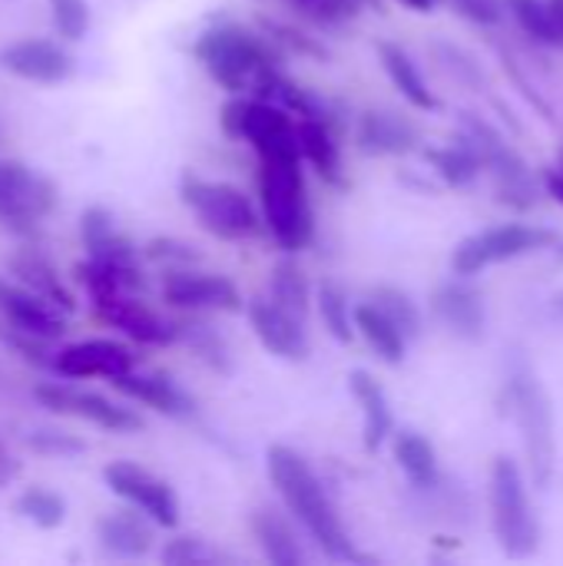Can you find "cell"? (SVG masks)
Listing matches in <instances>:
<instances>
[{"label": "cell", "instance_id": "cell-1", "mask_svg": "<svg viewBox=\"0 0 563 566\" xmlns=\"http://www.w3.org/2000/svg\"><path fill=\"white\" fill-rule=\"evenodd\" d=\"M265 468H269V481H272L282 507L312 537V544L329 560H358L355 544L342 524V514H338L332 494L325 491L322 478L309 464V458L289 444H272L265 451Z\"/></svg>", "mask_w": 563, "mask_h": 566}, {"label": "cell", "instance_id": "cell-2", "mask_svg": "<svg viewBox=\"0 0 563 566\" xmlns=\"http://www.w3.org/2000/svg\"><path fill=\"white\" fill-rule=\"evenodd\" d=\"M192 56L226 93H252L262 73L285 66V53L265 33L242 23H216L192 43Z\"/></svg>", "mask_w": 563, "mask_h": 566}, {"label": "cell", "instance_id": "cell-3", "mask_svg": "<svg viewBox=\"0 0 563 566\" xmlns=\"http://www.w3.org/2000/svg\"><path fill=\"white\" fill-rule=\"evenodd\" d=\"M259 209L269 235L289 255L302 252L315 239V212L302 172V159H262L259 163Z\"/></svg>", "mask_w": 563, "mask_h": 566}, {"label": "cell", "instance_id": "cell-4", "mask_svg": "<svg viewBox=\"0 0 563 566\" xmlns=\"http://www.w3.org/2000/svg\"><path fill=\"white\" fill-rule=\"evenodd\" d=\"M219 126L229 139L249 143L262 159H302L299 119L272 99L252 93H229L219 109Z\"/></svg>", "mask_w": 563, "mask_h": 566}, {"label": "cell", "instance_id": "cell-5", "mask_svg": "<svg viewBox=\"0 0 563 566\" xmlns=\"http://www.w3.org/2000/svg\"><path fill=\"white\" fill-rule=\"evenodd\" d=\"M488 497H491V531L501 554L514 560L534 557L541 547V521L531 507L528 478L514 458L508 454L494 458Z\"/></svg>", "mask_w": 563, "mask_h": 566}, {"label": "cell", "instance_id": "cell-6", "mask_svg": "<svg viewBox=\"0 0 563 566\" xmlns=\"http://www.w3.org/2000/svg\"><path fill=\"white\" fill-rule=\"evenodd\" d=\"M179 199L196 216V222L222 242L256 239L265 226L262 209H256V202L232 182L202 179V176L186 172L179 182Z\"/></svg>", "mask_w": 563, "mask_h": 566}, {"label": "cell", "instance_id": "cell-7", "mask_svg": "<svg viewBox=\"0 0 563 566\" xmlns=\"http://www.w3.org/2000/svg\"><path fill=\"white\" fill-rule=\"evenodd\" d=\"M508 405L521 431L524 458L534 488H548L557 464V438H554V408L544 385L531 371H514L508 381Z\"/></svg>", "mask_w": 563, "mask_h": 566}, {"label": "cell", "instance_id": "cell-8", "mask_svg": "<svg viewBox=\"0 0 563 566\" xmlns=\"http://www.w3.org/2000/svg\"><path fill=\"white\" fill-rule=\"evenodd\" d=\"M461 133L478 146V153L484 156V169L494 182V196L501 206L514 209V212H531L541 199V186L544 179L534 176V169L528 166V159L481 116L465 113L461 119Z\"/></svg>", "mask_w": 563, "mask_h": 566}, {"label": "cell", "instance_id": "cell-9", "mask_svg": "<svg viewBox=\"0 0 563 566\" xmlns=\"http://www.w3.org/2000/svg\"><path fill=\"white\" fill-rule=\"evenodd\" d=\"M557 242V232L544 229V226H528V222H504V226H491L481 229L468 239H461L451 252V269L455 275H481L491 265L501 262H514L534 252H544Z\"/></svg>", "mask_w": 563, "mask_h": 566}, {"label": "cell", "instance_id": "cell-10", "mask_svg": "<svg viewBox=\"0 0 563 566\" xmlns=\"http://www.w3.org/2000/svg\"><path fill=\"white\" fill-rule=\"evenodd\" d=\"M56 206V186L27 163L0 159V226L17 235H37L40 219Z\"/></svg>", "mask_w": 563, "mask_h": 566}, {"label": "cell", "instance_id": "cell-11", "mask_svg": "<svg viewBox=\"0 0 563 566\" xmlns=\"http://www.w3.org/2000/svg\"><path fill=\"white\" fill-rule=\"evenodd\" d=\"M163 302L192 315H236L246 305L232 279L196 269H169L163 275Z\"/></svg>", "mask_w": 563, "mask_h": 566}, {"label": "cell", "instance_id": "cell-12", "mask_svg": "<svg viewBox=\"0 0 563 566\" xmlns=\"http://www.w3.org/2000/svg\"><path fill=\"white\" fill-rule=\"evenodd\" d=\"M33 398L40 408L53 411V415H66V418H80V421H90L103 431H113V434H136L143 431V418L96 391H80V388H70V385H53V381H43L33 388Z\"/></svg>", "mask_w": 563, "mask_h": 566}, {"label": "cell", "instance_id": "cell-13", "mask_svg": "<svg viewBox=\"0 0 563 566\" xmlns=\"http://www.w3.org/2000/svg\"><path fill=\"white\" fill-rule=\"evenodd\" d=\"M103 481L116 497H123L129 507L143 511L156 527L173 531L179 524V497L153 471L139 468L133 461H113V464H106Z\"/></svg>", "mask_w": 563, "mask_h": 566}, {"label": "cell", "instance_id": "cell-14", "mask_svg": "<svg viewBox=\"0 0 563 566\" xmlns=\"http://www.w3.org/2000/svg\"><path fill=\"white\" fill-rule=\"evenodd\" d=\"M80 239H83V249H86L90 259H96V262H103V265L123 272L136 289L146 285V279H143V262H139L143 252L136 249V242H133L126 232L116 229V219H113L110 209H103V206H86L83 216H80Z\"/></svg>", "mask_w": 563, "mask_h": 566}, {"label": "cell", "instance_id": "cell-15", "mask_svg": "<svg viewBox=\"0 0 563 566\" xmlns=\"http://www.w3.org/2000/svg\"><path fill=\"white\" fill-rule=\"evenodd\" d=\"M93 315L100 322H106L110 328L123 332L129 342L146 345V348H166V345L179 342L176 322L163 318L156 308L139 302L133 292H116V295L96 298L93 302Z\"/></svg>", "mask_w": 563, "mask_h": 566}, {"label": "cell", "instance_id": "cell-16", "mask_svg": "<svg viewBox=\"0 0 563 566\" xmlns=\"http://www.w3.org/2000/svg\"><path fill=\"white\" fill-rule=\"evenodd\" d=\"M252 335L259 338V345L282 358V361H305L312 352L309 332H305V318L285 312L282 305H275L272 298H252L246 305Z\"/></svg>", "mask_w": 563, "mask_h": 566}, {"label": "cell", "instance_id": "cell-17", "mask_svg": "<svg viewBox=\"0 0 563 566\" xmlns=\"http://www.w3.org/2000/svg\"><path fill=\"white\" fill-rule=\"evenodd\" d=\"M136 368V355L123 345V342H110V338H90V342H76L56 352L53 358V371L60 378H119L129 375Z\"/></svg>", "mask_w": 563, "mask_h": 566}, {"label": "cell", "instance_id": "cell-18", "mask_svg": "<svg viewBox=\"0 0 563 566\" xmlns=\"http://www.w3.org/2000/svg\"><path fill=\"white\" fill-rule=\"evenodd\" d=\"M431 312L451 335H458L465 342H478L484 335V325H488L484 295L478 285H471L468 275H458V279L438 285L431 295Z\"/></svg>", "mask_w": 563, "mask_h": 566}, {"label": "cell", "instance_id": "cell-19", "mask_svg": "<svg viewBox=\"0 0 563 566\" xmlns=\"http://www.w3.org/2000/svg\"><path fill=\"white\" fill-rule=\"evenodd\" d=\"M0 322L40 335V338H63L66 332V312H60L56 305H50L46 298H40L37 292H30L27 285H20L17 279H3L0 275Z\"/></svg>", "mask_w": 563, "mask_h": 566}, {"label": "cell", "instance_id": "cell-20", "mask_svg": "<svg viewBox=\"0 0 563 566\" xmlns=\"http://www.w3.org/2000/svg\"><path fill=\"white\" fill-rule=\"evenodd\" d=\"M0 66L30 83H63L73 76V56L53 40H17L0 50Z\"/></svg>", "mask_w": 563, "mask_h": 566}, {"label": "cell", "instance_id": "cell-21", "mask_svg": "<svg viewBox=\"0 0 563 566\" xmlns=\"http://www.w3.org/2000/svg\"><path fill=\"white\" fill-rule=\"evenodd\" d=\"M355 139L368 156H408L421 146V129L395 109H368L358 119Z\"/></svg>", "mask_w": 563, "mask_h": 566}, {"label": "cell", "instance_id": "cell-22", "mask_svg": "<svg viewBox=\"0 0 563 566\" xmlns=\"http://www.w3.org/2000/svg\"><path fill=\"white\" fill-rule=\"evenodd\" d=\"M113 388L119 395H126L129 401H136L156 415H166V418H189L196 411V401L166 375H136V368H133L129 375L113 378Z\"/></svg>", "mask_w": 563, "mask_h": 566}, {"label": "cell", "instance_id": "cell-23", "mask_svg": "<svg viewBox=\"0 0 563 566\" xmlns=\"http://www.w3.org/2000/svg\"><path fill=\"white\" fill-rule=\"evenodd\" d=\"M348 388L362 408V444L368 454H375L395 434V415H392L388 395H385L382 381H375V375H368L362 368L348 375Z\"/></svg>", "mask_w": 563, "mask_h": 566}, {"label": "cell", "instance_id": "cell-24", "mask_svg": "<svg viewBox=\"0 0 563 566\" xmlns=\"http://www.w3.org/2000/svg\"><path fill=\"white\" fill-rule=\"evenodd\" d=\"M249 527H252V537H256V544H259V551H262V557L269 564L302 566L309 560V554H305V547H302V541H299V534L292 527L289 511L282 514L275 507H259V511H252Z\"/></svg>", "mask_w": 563, "mask_h": 566}, {"label": "cell", "instance_id": "cell-25", "mask_svg": "<svg viewBox=\"0 0 563 566\" xmlns=\"http://www.w3.org/2000/svg\"><path fill=\"white\" fill-rule=\"evenodd\" d=\"M96 541L110 557L139 560L153 551V521L136 507L133 511H113L96 524Z\"/></svg>", "mask_w": 563, "mask_h": 566}, {"label": "cell", "instance_id": "cell-26", "mask_svg": "<svg viewBox=\"0 0 563 566\" xmlns=\"http://www.w3.org/2000/svg\"><path fill=\"white\" fill-rule=\"evenodd\" d=\"M7 269H10V275L20 282V285H27L30 292H37L40 298H46L50 305H56L60 312H73V295H70V289L63 285V279L56 275V269L50 265V259H43L37 249H17V252H10L7 255Z\"/></svg>", "mask_w": 563, "mask_h": 566}, {"label": "cell", "instance_id": "cell-27", "mask_svg": "<svg viewBox=\"0 0 563 566\" xmlns=\"http://www.w3.org/2000/svg\"><path fill=\"white\" fill-rule=\"evenodd\" d=\"M378 60H382V70H385V76L392 80V86H395L415 109H421V113L438 109V96L428 90V83H425L418 63L411 60V53H408L402 43L382 40V43H378Z\"/></svg>", "mask_w": 563, "mask_h": 566}, {"label": "cell", "instance_id": "cell-28", "mask_svg": "<svg viewBox=\"0 0 563 566\" xmlns=\"http://www.w3.org/2000/svg\"><path fill=\"white\" fill-rule=\"evenodd\" d=\"M338 123L332 119H299V146L302 159L332 186L342 182V146H338Z\"/></svg>", "mask_w": 563, "mask_h": 566}, {"label": "cell", "instance_id": "cell-29", "mask_svg": "<svg viewBox=\"0 0 563 566\" xmlns=\"http://www.w3.org/2000/svg\"><path fill=\"white\" fill-rule=\"evenodd\" d=\"M392 451H395V461L398 468L405 471V478L418 488V491H435L441 484V461H438V451L435 444L415 431V428H405L398 434H392Z\"/></svg>", "mask_w": 563, "mask_h": 566}, {"label": "cell", "instance_id": "cell-30", "mask_svg": "<svg viewBox=\"0 0 563 566\" xmlns=\"http://www.w3.org/2000/svg\"><path fill=\"white\" fill-rule=\"evenodd\" d=\"M425 159L431 163L435 176L451 189H465L484 172V156L478 153V146L465 133L458 139H451L448 146L425 149Z\"/></svg>", "mask_w": 563, "mask_h": 566}, {"label": "cell", "instance_id": "cell-31", "mask_svg": "<svg viewBox=\"0 0 563 566\" xmlns=\"http://www.w3.org/2000/svg\"><path fill=\"white\" fill-rule=\"evenodd\" d=\"M355 332H358V338L375 352L378 361H385V365H392V368L405 361L408 335H405L392 318H385L372 302L355 305Z\"/></svg>", "mask_w": 563, "mask_h": 566}, {"label": "cell", "instance_id": "cell-32", "mask_svg": "<svg viewBox=\"0 0 563 566\" xmlns=\"http://www.w3.org/2000/svg\"><path fill=\"white\" fill-rule=\"evenodd\" d=\"M269 298L275 305H282L285 312L299 315L309 322V312H312V282L305 275V269L289 255V259H279L272 275H269Z\"/></svg>", "mask_w": 563, "mask_h": 566}, {"label": "cell", "instance_id": "cell-33", "mask_svg": "<svg viewBox=\"0 0 563 566\" xmlns=\"http://www.w3.org/2000/svg\"><path fill=\"white\" fill-rule=\"evenodd\" d=\"M514 23L541 46H563V23L554 0H504Z\"/></svg>", "mask_w": 563, "mask_h": 566}, {"label": "cell", "instance_id": "cell-34", "mask_svg": "<svg viewBox=\"0 0 563 566\" xmlns=\"http://www.w3.org/2000/svg\"><path fill=\"white\" fill-rule=\"evenodd\" d=\"M315 308H319V318L325 325V332L348 345L358 332H355V308L348 305V295L338 282L332 279H322V285L315 289Z\"/></svg>", "mask_w": 563, "mask_h": 566}, {"label": "cell", "instance_id": "cell-35", "mask_svg": "<svg viewBox=\"0 0 563 566\" xmlns=\"http://www.w3.org/2000/svg\"><path fill=\"white\" fill-rule=\"evenodd\" d=\"M176 332H179V342L189 345V352L209 365L216 375H229L232 371V352H229V342L206 322H176Z\"/></svg>", "mask_w": 563, "mask_h": 566}, {"label": "cell", "instance_id": "cell-36", "mask_svg": "<svg viewBox=\"0 0 563 566\" xmlns=\"http://www.w3.org/2000/svg\"><path fill=\"white\" fill-rule=\"evenodd\" d=\"M368 302H372L385 318H392V322L408 335V342L421 335V312H418L415 298H411L405 289L378 285V289H372V292H368Z\"/></svg>", "mask_w": 563, "mask_h": 566}, {"label": "cell", "instance_id": "cell-37", "mask_svg": "<svg viewBox=\"0 0 563 566\" xmlns=\"http://www.w3.org/2000/svg\"><path fill=\"white\" fill-rule=\"evenodd\" d=\"M13 511H17L23 521H30L33 527H40V531H53V527H60L63 517H66L63 497L53 494V491H43V488H30L27 494H20L17 504H13Z\"/></svg>", "mask_w": 563, "mask_h": 566}, {"label": "cell", "instance_id": "cell-38", "mask_svg": "<svg viewBox=\"0 0 563 566\" xmlns=\"http://www.w3.org/2000/svg\"><path fill=\"white\" fill-rule=\"evenodd\" d=\"M302 20L325 27V30H338L345 23H352L362 13V0H285Z\"/></svg>", "mask_w": 563, "mask_h": 566}, {"label": "cell", "instance_id": "cell-39", "mask_svg": "<svg viewBox=\"0 0 563 566\" xmlns=\"http://www.w3.org/2000/svg\"><path fill=\"white\" fill-rule=\"evenodd\" d=\"M0 342H3L10 352H17L23 361H30L33 368H46V371H53V358H56V352H50V338L30 335V332H20V328H13V325L0 322Z\"/></svg>", "mask_w": 563, "mask_h": 566}, {"label": "cell", "instance_id": "cell-40", "mask_svg": "<svg viewBox=\"0 0 563 566\" xmlns=\"http://www.w3.org/2000/svg\"><path fill=\"white\" fill-rule=\"evenodd\" d=\"M53 27L63 40H83L90 30V3L86 0H50Z\"/></svg>", "mask_w": 563, "mask_h": 566}, {"label": "cell", "instance_id": "cell-41", "mask_svg": "<svg viewBox=\"0 0 563 566\" xmlns=\"http://www.w3.org/2000/svg\"><path fill=\"white\" fill-rule=\"evenodd\" d=\"M262 33L269 40H275L282 46V53H299V56H325V46L315 36H305L302 30L289 27V23H275V20H262Z\"/></svg>", "mask_w": 563, "mask_h": 566}, {"label": "cell", "instance_id": "cell-42", "mask_svg": "<svg viewBox=\"0 0 563 566\" xmlns=\"http://www.w3.org/2000/svg\"><path fill=\"white\" fill-rule=\"evenodd\" d=\"M143 255H146L149 262H156V265H166V269H189V265H196V262H199V252H196L189 242L166 239V235H163V239L146 242Z\"/></svg>", "mask_w": 563, "mask_h": 566}, {"label": "cell", "instance_id": "cell-43", "mask_svg": "<svg viewBox=\"0 0 563 566\" xmlns=\"http://www.w3.org/2000/svg\"><path fill=\"white\" fill-rule=\"evenodd\" d=\"M163 564L169 566H192V564H216L219 560V554L206 544V541H199V537H176V541H169L166 547H163Z\"/></svg>", "mask_w": 563, "mask_h": 566}, {"label": "cell", "instance_id": "cell-44", "mask_svg": "<svg viewBox=\"0 0 563 566\" xmlns=\"http://www.w3.org/2000/svg\"><path fill=\"white\" fill-rule=\"evenodd\" d=\"M27 448L43 458H73V454L86 451V444L80 438L63 434V431H33V434H27Z\"/></svg>", "mask_w": 563, "mask_h": 566}, {"label": "cell", "instance_id": "cell-45", "mask_svg": "<svg viewBox=\"0 0 563 566\" xmlns=\"http://www.w3.org/2000/svg\"><path fill=\"white\" fill-rule=\"evenodd\" d=\"M465 20L478 23V27H498L508 13L504 0H448Z\"/></svg>", "mask_w": 563, "mask_h": 566}, {"label": "cell", "instance_id": "cell-46", "mask_svg": "<svg viewBox=\"0 0 563 566\" xmlns=\"http://www.w3.org/2000/svg\"><path fill=\"white\" fill-rule=\"evenodd\" d=\"M20 474V461L13 458V451L0 441V488H7L10 481H17Z\"/></svg>", "mask_w": 563, "mask_h": 566}, {"label": "cell", "instance_id": "cell-47", "mask_svg": "<svg viewBox=\"0 0 563 566\" xmlns=\"http://www.w3.org/2000/svg\"><path fill=\"white\" fill-rule=\"evenodd\" d=\"M544 189H548V196L554 199V202H561L563 206V169H548L544 172Z\"/></svg>", "mask_w": 563, "mask_h": 566}, {"label": "cell", "instance_id": "cell-48", "mask_svg": "<svg viewBox=\"0 0 563 566\" xmlns=\"http://www.w3.org/2000/svg\"><path fill=\"white\" fill-rule=\"evenodd\" d=\"M405 7H411V10H418V13H428V10H435V3L438 0H402Z\"/></svg>", "mask_w": 563, "mask_h": 566}, {"label": "cell", "instance_id": "cell-49", "mask_svg": "<svg viewBox=\"0 0 563 566\" xmlns=\"http://www.w3.org/2000/svg\"><path fill=\"white\" fill-rule=\"evenodd\" d=\"M365 7H372V10H382V0H362Z\"/></svg>", "mask_w": 563, "mask_h": 566}, {"label": "cell", "instance_id": "cell-50", "mask_svg": "<svg viewBox=\"0 0 563 566\" xmlns=\"http://www.w3.org/2000/svg\"><path fill=\"white\" fill-rule=\"evenodd\" d=\"M554 308H557V312H561V315H563V292H561V295H557V298H554Z\"/></svg>", "mask_w": 563, "mask_h": 566}, {"label": "cell", "instance_id": "cell-51", "mask_svg": "<svg viewBox=\"0 0 563 566\" xmlns=\"http://www.w3.org/2000/svg\"><path fill=\"white\" fill-rule=\"evenodd\" d=\"M557 169H563V149L557 153Z\"/></svg>", "mask_w": 563, "mask_h": 566}]
</instances>
